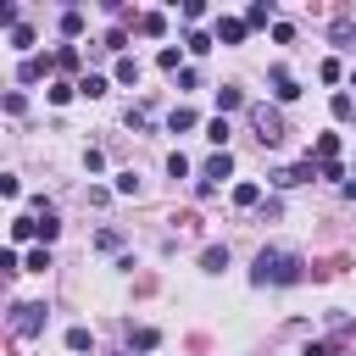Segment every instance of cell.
Returning a JSON list of instances; mask_svg holds the SVG:
<instances>
[{
  "instance_id": "obj_1",
  "label": "cell",
  "mask_w": 356,
  "mask_h": 356,
  "mask_svg": "<svg viewBox=\"0 0 356 356\" xmlns=\"http://www.w3.org/2000/svg\"><path fill=\"white\" fill-rule=\"evenodd\" d=\"M306 278V261L295 250H278V245H261L256 250V267H250V284L267 289V284H300Z\"/></svg>"
},
{
  "instance_id": "obj_2",
  "label": "cell",
  "mask_w": 356,
  "mask_h": 356,
  "mask_svg": "<svg viewBox=\"0 0 356 356\" xmlns=\"http://www.w3.org/2000/svg\"><path fill=\"white\" fill-rule=\"evenodd\" d=\"M44 323H50V306H44V300H17V306H11V334H17V339L44 334Z\"/></svg>"
},
{
  "instance_id": "obj_3",
  "label": "cell",
  "mask_w": 356,
  "mask_h": 356,
  "mask_svg": "<svg viewBox=\"0 0 356 356\" xmlns=\"http://www.w3.org/2000/svg\"><path fill=\"white\" fill-rule=\"evenodd\" d=\"M250 128H256L261 145H278V139H284V117H278V106H250Z\"/></svg>"
},
{
  "instance_id": "obj_4",
  "label": "cell",
  "mask_w": 356,
  "mask_h": 356,
  "mask_svg": "<svg viewBox=\"0 0 356 356\" xmlns=\"http://www.w3.org/2000/svg\"><path fill=\"white\" fill-rule=\"evenodd\" d=\"M228 172H234V156H228V150H217V156L200 167V184H195V189H200V195H211V184H217V178H228Z\"/></svg>"
},
{
  "instance_id": "obj_5",
  "label": "cell",
  "mask_w": 356,
  "mask_h": 356,
  "mask_svg": "<svg viewBox=\"0 0 356 356\" xmlns=\"http://www.w3.org/2000/svg\"><path fill=\"white\" fill-rule=\"evenodd\" d=\"M317 178V167L312 161H295V167H278L273 172V189H295V184H312Z\"/></svg>"
},
{
  "instance_id": "obj_6",
  "label": "cell",
  "mask_w": 356,
  "mask_h": 356,
  "mask_svg": "<svg viewBox=\"0 0 356 356\" xmlns=\"http://www.w3.org/2000/svg\"><path fill=\"white\" fill-rule=\"evenodd\" d=\"M267 83H273V95H278V100H295V95H300V83H295V72H289V67H273V72H267Z\"/></svg>"
},
{
  "instance_id": "obj_7",
  "label": "cell",
  "mask_w": 356,
  "mask_h": 356,
  "mask_svg": "<svg viewBox=\"0 0 356 356\" xmlns=\"http://www.w3.org/2000/svg\"><path fill=\"white\" fill-rule=\"evenodd\" d=\"M50 67H56V61H44V56H22V67H17V78H22V83H39V78H44Z\"/></svg>"
},
{
  "instance_id": "obj_8",
  "label": "cell",
  "mask_w": 356,
  "mask_h": 356,
  "mask_svg": "<svg viewBox=\"0 0 356 356\" xmlns=\"http://www.w3.org/2000/svg\"><path fill=\"white\" fill-rule=\"evenodd\" d=\"M245 39V17H222L217 22V44H239Z\"/></svg>"
},
{
  "instance_id": "obj_9",
  "label": "cell",
  "mask_w": 356,
  "mask_h": 356,
  "mask_svg": "<svg viewBox=\"0 0 356 356\" xmlns=\"http://www.w3.org/2000/svg\"><path fill=\"white\" fill-rule=\"evenodd\" d=\"M200 267H206V273H222V267H228V245H206V250H200Z\"/></svg>"
},
{
  "instance_id": "obj_10",
  "label": "cell",
  "mask_w": 356,
  "mask_h": 356,
  "mask_svg": "<svg viewBox=\"0 0 356 356\" xmlns=\"http://www.w3.org/2000/svg\"><path fill=\"white\" fill-rule=\"evenodd\" d=\"M139 33H145V39H161V33H167V17H161V11H145V17H139Z\"/></svg>"
},
{
  "instance_id": "obj_11",
  "label": "cell",
  "mask_w": 356,
  "mask_h": 356,
  "mask_svg": "<svg viewBox=\"0 0 356 356\" xmlns=\"http://www.w3.org/2000/svg\"><path fill=\"white\" fill-rule=\"evenodd\" d=\"M328 33H334V44L356 50V44H350V39H356V22H350V17H334V28H328Z\"/></svg>"
},
{
  "instance_id": "obj_12",
  "label": "cell",
  "mask_w": 356,
  "mask_h": 356,
  "mask_svg": "<svg viewBox=\"0 0 356 356\" xmlns=\"http://www.w3.org/2000/svg\"><path fill=\"white\" fill-rule=\"evenodd\" d=\"M106 89H111V83H106L100 72H83V78H78V95H89V100H100Z\"/></svg>"
},
{
  "instance_id": "obj_13",
  "label": "cell",
  "mask_w": 356,
  "mask_h": 356,
  "mask_svg": "<svg viewBox=\"0 0 356 356\" xmlns=\"http://www.w3.org/2000/svg\"><path fill=\"white\" fill-rule=\"evenodd\" d=\"M195 122H200V117H195L189 106H172V117H167V128H172V134H189Z\"/></svg>"
},
{
  "instance_id": "obj_14",
  "label": "cell",
  "mask_w": 356,
  "mask_h": 356,
  "mask_svg": "<svg viewBox=\"0 0 356 356\" xmlns=\"http://www.w3.org/2000/svg\"><path fill=\"white\" fill-rule=\"evenodd\" d=\"M317 161H339V134H317Z\"/></svg>"
},
{
  "instance_id": "obj_15",
  "label": "cell",
  "mask_w": 356,
  "mask_h": 356,
  "mask_svg": "<svg viewBox=\"0 0 356 356\" xmlns=\"http://www.w3.org/2000/svg\"><path fill=\"white\" fill-rule=\"evenodd\" d=\"M22 239H39V217H17L11 222V245H22Z\"/></svg>"
},
{
  "instance_id": "obj_16",
  "label": "cell",
  "mask_w": 356,
  "mask_h": 356,
  "mask_svg": "<svg viewBox=\"0 0 356 356\" xmlns=\"http://www.w3.org/2000/svg\"><path fill=\"white\" fill-rule=\"evenodd\" d=\"M261 22H273V0H256V6L245 11V28H261Z\"/></svg>"
},
{
  "instance_id": "obj_17",
  "label": "cell",
  "mask_w": 356,
  "mask_h": 356,
  "mask_svg": "<svg viewBox=\"0 0 356 356\" xmlns=\"http://www.w3.org/2000/svg\"><path fill=\"white\" fill-rule=\"evenodd\" d=\"M117 83H139V61L134 56H117V72H111Z\"/></svg>"
},
{
  "instance_id": "obj_18",
  "label": "cell",
  "mask_w": 356,
  "mask_h": 356,
  "mask_svg": "<svg viewBox=\"0 0 356 356\" xmlns=\"http://www.w3.org/2000/svg\"><path fill=\"white\" fill-rule=\"evenodd\" d=\"M44 95H50V106H67V100L78 95V83H67V78H56V83H50Z\"/></svg>"
},
{
  "instance_id": "obj_19",
  "label": "cell",
  "mask_w": 356,
  "mask_h": 356,
  "mask_svg": "<svg viewBox=\"0 0 356 356\" xmlns=\"http://www.w3.org/2000/svg\"><path fill=\"white\" fill-rule=\"evenodd\" d=\"M206 139H211L217 150H228V117H211V122H206Z\"/></svg>"
},
{
  "instance_id": "obj_20",
  "label": "cell",
  "mask_w": 356,
  "mask_h": 356,
  "mask_svg": "<svg viewBox=\"0 0 356 356\" xmlns=\"http://www.w3.org/2000/svg\"><path fill=\"white\" fill-rule=\"evenodd\" d=\"M234 206H261V184H234Z\"/></svg>"
},
{
  "instance_id": "obj_21",
  "label": "cell",
  "mask_w": 356,
  "mask_h": 356,
  "mask_svg": "<svg viewBox=\"0 0 356 356\" xmlns=\"http://www.w3.org/2000/svg\"><path fill=\"white\" fill-rule=\"evenodd\" d=\"M61 33H67V39H78V33H83V11H78V6H72V11H61Z\"/></svg>"
},
{
  "instance_id": "obj_22",
  "label": "cell",
  "mask_w": 356,
  "mask_h": 356,
  "mask_svg": "<svg viewBox=\"0 0 356 356\" xmlns=\"http://www.w3.org/2000/svg\"><path fill=\"white\" fill-rule=\"evenodd\" d=\"M328 111H334L339 122H350V117H356V100H350V95H334V100H328Z\"/></svg>"
},
{
  "instance_id": "obj_23",
  "label": "cell",
  "mask_w": 356,
  "mask_h": 356,
  "mask_svg": "<svg viewBox=\"0 0 356 356\" xmlns=\"http://www.w3.org/2000/svg\"><path fill=\"white\" fill-rule=\"evenodd\" d=\"M67 350H95V334L89 328H67Z\"/></svg>"
},
{
  "instance_id": "obj_24",
  "label": "cell",
  "mask_w": 356,
  "mask_h": 356,
  "mask_svg": "<svg viewBox=\"0 0 356 356\" xmlns=\"http://www.w3.org/2000/svg\"><path fill=\"white\" fill-rule=\"evenodd\" d=\"M78 61H83V56H78V44H61V50H56V67H61V72H72Z\"/></svg>"
},
{
  "instance_id": "obj_25",
  "label": "cell",
  "mask_w": 356,
  "mask_h": 356,
  "mask_svg": "<svg viewBox=\"0 0 356 356\" xmlns=\"http://www.w3.org/2000/svg\"><path fill=\"white\" fill-rule=\"evenodd\" d=\"M239 106H245L239 89H217V111H239Z\"/></svg>"
},
{
  "instance_id": "obj_26",
  "label": "cell",
  "mask_w": 356,
  "mask_h": 356,
  "mask_svg": "<svg viewBox=\"0 0 356 356\" xmlns=\"http://www.w3.org/2000/svg\"><path fill=\"white\" fill-rule=\"evenodd\" d=\"M44 267H50V250H44V245H39V250H28V261H22V273H44Z\"/></svg>"
},
{
  "instance_id": "obj_27",
  "label": "cell",
  "mask_w": 356,
  "mask_h": 356,
  "mask_svg": "<svg viewBox=\"0 0 356 356\" xmlns=\"http://www.w3.org/2000/svg\"><path fill=\"white\" fill-rule=\"evenodd\" d=\"M28 44H33V28L17 22V28H11V50H28Z\"/></svg>"
},
{
  "instance_id": "obj_28",
  "label": "cell",
  "mask_w": 356,
  "mask_h": 356,
  "mask_svg": "<svg viewBox=\"0 0 356 356\" xmlns=\"http://www.w3.org/2000/svg\"><path fill=\"white\" fill-rule=\"evenodd\" d=\"M134 345H139V350H156L161 334H156V328H134Z\"/></svg>"
},
{
  "instance_id": "obj_29",
  "label": "cell",
  "mask_w": 356,
  "mask_h": 356,
  "mask_svg": "<svg viewBox=\"0 0 356 356\" xmlns=\"http://www.w3.org/2000/svg\"><path fill=\"white\" fill-rule=\"evenodd\" d=\"M184 44H189V56H206V50H211V33H189Z\"/></svg>"
},
{
  "instance_id": "obj_30",
  "label": "cell",
  "mask_w": 356,
  "mask_h": 356,
  "mask_svg": "<svg viewBox=\"0 0 356 356\" xmlns=\"http://www.w3.org/2000/svg\"><path fill=\"white\" fill-rule=\"evenodd\" d=\"M167 172H172V178H184V172H189V156H184V150H172V156H167Z\"/></svg>"
},
{
  "instance_id": "obj_31",
  "label": "cell",
  "mask_w": 356,
  "mask_h": 356,
  "mask_svg": "<svg viewBox=\"0 0 356 356\" xmlns=\"http://www.w3.org/2000/svg\"><path fill=\"white\" fill-rule=\"evenodd\" d=\"M95 245H100V250H117V245H122V234H117V228H100V234H95Z\"/></svg>"
},
{
  "instance_id": "obj_32",
  "label": "cell",
  "mask_w": 356,
  "mask_h": 356,
  "mask_svg": "<svg viewBox=\"0 0 356 356\" xmlns=\"http://www.w3.org/2000/svg\"><path fill=\"white\" fill-rule=\"evenodd\" d=\"M156 61H161V72H178V44H167V50H161Z\"/></svg>"
},
{
  "instance_id": "obj_33",
  "label": "cell",
  "mask_w": 356,
  "mask_h": 356,
  "mask_svg": "<svg viewBox=\"0 0 356 356\" xmlns=\"http://www.w3.org/2000/svg\"><path fill=\"white\" fill-rule=\"evenodd\" d=\"M117 195H139V178L134 172H117Z\"/></svg>"
},
{
  "instance_id": "obj_34",
  "label": "cell",
  "mask_w": 356,
  "mask_h": 356,
  "mask_svg": "<svg viewBox=\"0 0 356 356\" xmlns=\"http://www.w3.org/2000/svg\"><path fill=\"white\" fill-rule=\"evenodd\" d=\"M56 234H61V222H56V217H39V239H44V245H50V239H56Z\"/></svg>"
},
{
  "instance_id": "obj_35",
  "label": "cell",
  "mask_w": 356,
  "mask_h": 356,
  "mask_svg": "<svg viewBox=\"0 0 356 356\" xmlns=\"http://www.w3.org/2000/svg\"><path fill=\"white\" fill-rule=\"evenodd\" d=\"M328 350H334V339H317V345H306L300 356H328Z\"/></svg>"
},
{
  "instance_id": "obj_36",
  "label": "cell",
  "mask_w": 356,
  "mask_h": 356,
  "mask_svg": "<svg viewBox=\"0 0 356 356\" xmlns=\"http://www.w3.org/2000/svg\"><path fill=\"white\" fill-rule=\"evenodd\" d=\"M350 184H356V178H350Z\"/></svg>"
},
{
  "instance_id": "obj_37",
  "label": "cell",
  "mask_w": 356,
  "mask_h": 356,
  "mask_svg": "<svg viewBox=\"0 0 356 356\" xmlns=\"http://www.w3.org/2000/svg\"><path fill=\"white\" fill-rule=\"evenodd\" d=\"M350 356H356V350H350Z\"/></svg>"
}]
</instances>
